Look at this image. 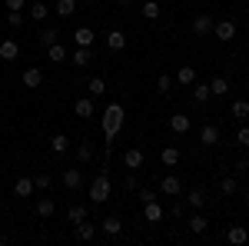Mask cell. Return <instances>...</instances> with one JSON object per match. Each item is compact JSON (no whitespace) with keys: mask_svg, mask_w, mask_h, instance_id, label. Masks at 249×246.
<instances>
[{"mask_svg":"<svg viewBox=\"0 0 249 246\" xmlns=\"http://www.w3.org/2000/svg\"><path fill=\"white\" fill-rule=\"evenodd\" d=\"M3 3H7V10H23L27 0H3Z\"/></svg>","mask_w":249,"mask_h":246,"instance_id":"obj_46","label":"cell"},{"mask_svg":"<svg viewBox=\"0 0 249 246\" xmlns=\"http://www.w3.org/2000/svg\"><path fill=\"white\" fill-rule=\"evenodd\" d=\"M193 34H196V37H210L213 34V17L210 14H199V17L193 20Z\"/></svg>","mask_w":249,"mask_h":246,"instance_id":"obj_6","label":"cell"},{"mask_svg":"<svg viewBox=\"0 0 249 246\" xmlns=\"http://www.w3.org/2000/svg\"><path fill=\"white\" fill-rule=\"evenodd\" d=\"M190 127H193V120L186 114H173L170 116V130L173 133H190Z\"/></svg>","mask_w":249,"mask_h":246,"instance_id":"obj_14","label":"cell"},{"mask_svg":"<svg viewBox=\"0 0 249 246\" xmlns=\"http://www.w3.org/2000/svg\"><path fill=\"white\" fill-rule=\"evenodd\" d=\"M186 227H190V233H206V227H210V220H206V213H193L190 220H186Z\"/></svg>","mask_w":249,"mask_h":246,"instance_id":"obj_16","label":"cell"},{"mask_svg":"<svg viewBox=\"0 0 249 246\" xmlns=\"http://www.w3.org/2000/svg\"><path fill=\"white\" fill-rule=\"evenodd\" d=\"M73 114H77L80 120H90V116H93V100H90V96H80L77 103H73Z\"/></svg>","mask_w":249,"mask_h":246,"instance_id":"obj_15","label":"cell"},{"mask_svg":"<svg viewBox=\"0 0 249 246\" xmlns=\"http://www.w3.org/2000/svg\"><path fill=\"white\" fill-rule=\"evenodd\" d=\"M30 17H34V20H47V17H50V7L40 3V0H37V3H30Z\"/></svg>","mask_w":249,"mask_h":246,"instance_id":"obj_35","label":"cell"},{"mask_svg":"<svg viewBox=\"0 0 249 246\" xmlns=\"http://www.w3.org/2000/svg\"><path fill=\"white\" fill-rule=\"evenodd\" d=\"M236 189H239V180H236V176H226V180L219 183V193H226V196H232Z\"/></svg>","mask_w":249,"mask_h":246,"instance_id":"obj_38","label":"cell"},{"mask_svg":"<svg viewBox=\"0 0 249 246\" xmlns=\"http://www.w3.org/2000/svg\"><path fill=\"white\" fill-rule=\"evenodd\" d=\"M243 200H246V207H249V189H246V193H243Z\"/></svg>","mask_w":249,"mask_h":246,"instance_id":"obj_48","label":"cell"},{"mask_svg":"<svg viewBox=\"0 0 249 246\" xmlns=\"http://www.w3.org/2000/svg\"><path fill=\"white\" fill-rule=\"evenodd\" d=\"M47 57H50V63H63L70 54H67V47L57 40V43H50V47H47Z\"/></svg>","mask_w":249,"mask_h":246,"instance_id":"obj_22","label":"cell"},{"mask_svg":"<svg viewBox=\"0 0 249 246\" xmlns=\"http://www.w3.org/2000/svg\"><path fill=\"white\" fill-rule=\"evenodd\" d=\"M34 180H30V176H20L17 183H14V196H23V200H27V196H34Z\"/></svg>","mask_w":249,"mask_h":246,"instance_id":"obj_17","label":"cell"},{"mask_svg":"<svg viewBox=\"0 0 249 246\" xmlns=\"http://www.w3.org/2000/svg\"><path fill=\"white\" fill-rule=\"evenodd\" d=\"M93 40H96V34L90 27H77V30H73V43H77V47H93Z\"/></svg>","mask_w":249,"mask_h":246,"instance_id":"obj_13","label":"cell"},{"mask_svg":"<svg viewBox=\"0 0 249 246\" xmlns=\"http://www.w3.org/2000/svg\"><path fill=\"white\" fill-rule=\"evenodd\" d=\"M226 240H230L232 246H243L249 240V233H246V227H243V223H239V227H230L226 229Z\"/></svg>","mask_w":249,"mask_h":246,"instance_id":"obj_21","label":"cell"},{"mask_svg":"<svg viewBox=\"0 0 249 246\" xmlns=\"http://www.w3.org/2000/svg\"><path fill=\"white\" fill-rule=\"evenodd\" d=\"M213 37L223 40V43H230V40L236 37V23H232V20H219V23H213Z\"/></svg>","mask_w":249,"mask_h":246,"instance_id":"obj_4","label":"cell"},{"mask_svg":"<svg viewBox=\"0 0 249 246\" xmlns=\"http://www.w3.org/2000/svg\"><path fill=\"white\" fill-rule=\"evenodd\" d=\"M57 213V203H53V196H40L37 200V216L40 220H50Z\"/></svg>","mask_w":249,"mask_h":246,"instance_id":"obj_12","label":"cell"},{"mask_svg":"<svg viewBox=\"0 0 249 246\" xmlns=\"http://www.w3.org/2000/svg\"><path fill=\"white\" fill-rule=\"evenodd\" d=\"M7 23L10 27H20L23 23V10H7Z\"/></svg>","mask_w":249,"mask_h":246,"instance_id":"obj_42","label":"cell"},{"mask_svg":"<svg viewBox=\"0 0 249 246\" xmlns=\"http://www.w3.org/2000/svg\"><path fill=\"white\" fill-rule=\"evenodd\" d=\"M160 163L173 170V167L179 163V147H163V150H160Z\"/></svg>","mask_w":249,"mask_h":246,"instance_id":"obj_19","label":"cell"},{"mask_svg":"<svg viewBox=\"0 0 249 246\" xmlns=\"http://www.w3.org/2000/svg\"><path fill=\"white\" fill-rule=\"evenodd\" d=\"M120 127H123V107L120 103H110L107 114H103V136H107V143L120 133Z\"/></svg>","mask_w":249,"mask_h":246,"instance_id":"obj_1","label":"cell"},{"mask_svg":"<svg viewBox=\"0 0 249 246\" xmlns=\"http://www.w3.org/2000/svg\"><path fill=\"white\" fill-rule=\"evenodd\" d=\"M190 90H193V96H196V103H206V100H210V96H213L210 83H199V80H196V83H193Z\"/></svg>","mask_w":249,"mask_h":246,"instance_id":"obj_28","label":"cell"},{"mask_svg":"<svg viewBox=\"0 0 249 246\" xmlns=\"http://www.w3.org/2000/svg\"><path fill=\"white\" fill-rule=\"evenodd\" d=\"M176 80H179L183 87H193V83H196V70H193L190 63H183V67L176 70Z\"/></svg>","mask_w":249,"mask_h":246,"instance_id":"obj_26","label":"cell"},{"mask_svg":"<svg viewBox=\"0 0 249 246\" xmlns=\"http://www.w3.org/2000/svg\"><path fill=\"white\" fill-rule=\"evenodd\" d=\"M136 196H140L143 203H150V200H156L160 193H156V189H150V187H143V189H136Z\"/></svg>","mask_w":249,"mask_h":246,"instance_id":"obj_43","label":"cell"},{"mask_svg":"<svg viewBox=\"0 0 249 246\" xmlns=\"http://www.w3.org/2000/svg\"><path fill=\"white\" fill-rule=\"evenodd\" d=\"M236 173H239V176H243V173H249V160H239V163H236Z\"/></svg>","mask_w":249,"mask_h":246,"instance_id":"obj_47","label":"cell"},{"mask_svg":"<svg viewBox=\"0 0 249 246\" xmlns=\"http://www.w3.org/2000/svg\"><path fill=\"white\" fill-rule=\"evenodd\" d=\"M57 40H60L57 27H43V30H40V43H43V47H50V43H57Z\"/></svg>","mask_w":249,"mask_h":246,"instance_id":"obj_33","label":"cell"},{"mask_svg":"<svg viewBox=\"0 0 249 246\" xmlns=\"http://www.w3.org/2000/svg\"><path fill=\"white\" fill-rule=\"evenodd\" d=\"M199 143H203V147H216V143H219V130H216L213 123H206V127L199 130Z\"/></svg>","mask_w":249,"mask_h":246,"instance_id":"obj_18","label":"cell"},{"mask_svg":"<svg viewBox=\"0 0 249 246\" xmlns=\"http://www.w3.org/2000/svg\"><path fill=\"white\" fill-rule=\"evenodd\" d=\"M123 167H126V170H140V167H143V150H140V147H130V150L123 153Z\"/></svg>","mask_w":249,"mask_h":246,"instance_id":"obj_7","label":"cell"},{"mask_svg":"<svg viewBox=\"0 0 249 246\" xmlns=\"http://www.w3.org/2000/svg\"><path fill=\"white\" fill-rule=\"evenodd\" d=\"M73 233H77V240H83V243H90V240L96 236V227H93V223H87V220H80L77 227H73Z\"/></svg>","mask_w":249,"mask_h":246,"instance_id":"obj_20","label":"cell"},{"mask_svg":"<svg viewBox=\"0 0 249 246\" xmlns=\"http://www.w3.org/2000/svg\"><path fill=\"white\" fill-rule=\"evenodd\" d=\"M70 60H73L77 67H90V60H93V54H90V47H77Z\"/></svg>","mask_w":249,"mask_h":246,"instance_id":"obj_30","label":"cell"},{"mask_svg":"<svg viewBox=\"0 0 249 246\" xmlns=\"http://www.w3.org/2000/svg\"><path fill=\"white\" fill-rule=\"evenodd\" d=\"M17 57H20V43L17 40H0V60L10 63V60H17Z\"/></svg>","mask_w":249,"mask_h":246,"instance_id":"obj_10","label":"cell"},{"mask_svg":"<svg viewBox=\"0 0 249 246\" xmlns=\"http://www.w3.org/2000/svg\"><path fill=\"white\" fill-rule=\"evenodd\" d=\"M186 207L203 209L206 207V193H203V189H190V193H186Z\"/></svg>","mask_w":249,"mask_h":246,"instance_id":"obj_27","label":"cell"},{"mask_svg":"<svg viewBox=\"0 0 249 246\" xmlns=\"http://www.w3.org/2000/svg\"><path fill=\"white\" fill-rule=\"evenodd\" d=\"M160 193H163V196H179V193H183V180H179L176 173L163 176V180H160Z\"/></svg>","mask_w":249,"mask_h":246,"instance_id":"obj_3","label":"cell"},{"mask_svg":"<svg viewBox=\"0 0 249 246\" xmlns=\"http://www.w3.org/2000/svg\"><path fill=\"white\" fill-rule=\"evenodd\" d=\"M100 229H103L107 236H120V233H123V220H120V216H103V220H100Z\"/></svg>","mask_w":249,"mask_h":246,"instance_id":"obj_9","label":"cell"},{"mask_svg":"<svg viewBox=\"0 0 249 246\" xmlns=\"http://www.w3.org/2000/svg\"><path fill=\"white\" fill-rule=\"evenodd\" d=\"M123 187L130 189V193H133V189H140V176H136V170H130L126 176H123Z\"/></svg>","mask_w":249,"mask_h":246,"instance_id":"obj_39","label":"cell"},{"mask_svg":"<svg viewBox=\"0 0 249 246\" xmlns=\"http://www.w3.org/2000/svg\"><path fill=\"white\" fill-rule=\"evenodd\" d=\"M87 90H90V96H103V94H107V83H103L100 76H93V80L87 83Z\"/></svg>","mask_w":249,"mask_h":246,"instance_id":"obj_37","label":"cell"},{"mask_svg":"<svg viewBox=\"0 0 249 246\" xmlns=\"http://www.w3.org/2000/svg\"><path fill=\"white\" fill-rule=\"evenodd\" d=\"M57 17H73L77 14V0H57Z\"/></svg>","mask_w":249,"mask_h":246,"instance_id":"obj_29","label":"cell"},{"mask_svg":"<svg viewBox=\"0 0 249 246\" xmlns=\"http://www.w3.org/2000/svg\"><path fill=\"white\" fill-rule=\"evenodd\" d=\"M20 80H23V87H27V90H37L40 83H43V70H40V67H27Z\"/></svg>","mask_w":249,"mask_h":246,"instance_id":"obj_5","label":"cell"},{"mask_svg":"<svg viewBox=\"0 0 249 246\" xmlns=\"http://www.w3.org/2000/svg\"><path fill=\"white\" fill-rule=\"evenodd\" d=\"M156 87H160V94H170V87H173V76H170V74H160V80H156Z\"/></svg>","mask_w":249,"mask_h":246,"instance_id":"obj_40","label":"cell"},{"mask_svg":"<svg viewBox=\"0 0 249 246\" xmlns=\"http://www.w3.org/2000/svg\"><path fill=\"white\" fill-rule=\"evenodd\" d=\"M110 193H113L110 176H107V173H100L93 183H90V200H93V203H107V200H110Z\"/></svg>","mask_w":249,"mask_h":246,"instance_id":"obj_2","label":"cell"},{"mask_svg":"<svg viewBox=\"0 0 249 246\" xmlns=\"http://www.w3.org/2000/svg\"><path fill=\"white\" fill-rule=\"evenodd\" d=\"M140 14H143V17H146V20H160V3H156V0H146Z\"/></svg>","mask_w":249,"mask_h":246,"instance_id":"obj_36","label":"cell"},{"mask_svg":"<svg viewBox=\"0 0 249 246\" xmlns=\"http://www.w3.org/2000/svg\"><path fill=\"white\" fill-rule=\"evenodd\" d=\"M77 160H80V163H90V160H93V143L83 140V143L77 147Z\"/></svg>","mask_w":249,"mask_h":246,"instance_id":"obj_34","label":"cell"},{"mask_svg":"<svg viewBox=\"0 0 249 246\" xmlns=\"http://www.w3.org/2000/svg\"><path fill=\"white\" fill-rule=\"evenodd\" d=\"M80 183H83V170H80V167L63 170V187L67 189H80Z\"/></svg>","mask_w":249,"mask_h":246,"instance_id":"obj_11","label":"cell"},{"mask_svg":"<svg viewBox=\"0 0 249 246\" xmlns=\"http://www.w3.org/2000/svg\"><path fill=\"white\" fill-rule=\"evenodd\" d=\"M87 216H90V209L83 207V203H73V207L67 209V220H70V223H73V227H77L80 220H87Z\"/></svg>","mask_w":249,"mask_h":246,"instance_id":"obj_24","label":"cell"},{"mask_svg":"<svg viewBox=\"0 0 249 246\" xmlns=\"http://www.w3.org/2000/svg\"><path fill=\"white\" fill-rule=\"evenodd\" d=\"M210 90H213V96H226L230 94V80H226V76H213Z\"/></svg>","mask_w":249,"mask_h":246,"instance_id":"obj_31","label":"cell"},{"mask_svg":"<svg viewBox=\"0 0 249 246\" xmlns=\"http://www.w3.org/2000/svg\"><path fill=\"white\" fill-rule=\"evenodd\" d=\"M236 143H239V147H249V127H239V130H236Z\"/></svg>","mask_w":249,"mask_h":246,"instance_id":"obj_44","label":"cell"},{"mask_svg":"<svg viewBox=\"0 0 249 246\" xmlns=\"http://www.w3.org/2000/svg\"><path fill=\"white\" fill-rule=\"evenodd\" d=\"M34 187H37V189H47V187H50V173H43V170H40L37 176H34Z\"/></svg>","mask_w":249,"mask_h":246,"instance_id":"obj_41","label":"cell"},{"mask_svg":"<svg viewBox=\"0 0 249 246\" xmlns=\"http://www.w3.org/2000/svg\"><path fill=\"white\" fill-rule=\"evenodd\" d=\"M50 150L53 153H67L70 150V136H67V133H53V136H50Z\"/></svg>","mask_w":249,"mask_h":246,"instance_id":"obj_23","label":"cell"},{"mask_svg":"<svg viewBox=\"0 0 249 246\" xmlns=\"http://www.w3.org/2000/svg\"><path fill=\"white\" fill-rule=\"evenodd\" d=\"M170 213H173V216H183V213H186V203H183V200H176V203L170 207Z\"/></svg>","mask_w":249,"mask_h":246,"instance_id":"obj_45","label":"cell"},{"mask_svg":"<svg viewBox=\"0 0 249 246\" xmlns=\"http://www.w3.org/2000/svg\"><path fill=\"white\" fill-rule=\"evenodd\" d=\"M107 47H110V50H123V47H126V34H123V30H110V34H107Z\"/></svg>","mask_w":249,"mask_h":246,"instance_id":"obj_25","label":"cell"},{"mask_svg":"<svg viewBox=\"0 0 249 246\" xmlns=\"http://www.w3.org/2000/svg\"><path fill=\"white\" fill-rule=\"evenodd\" d=\"M230 114L236 116V120H249V100H236L230 107Z\"/></svg>","mask_w":249,"mask_h":246,"instance_id":"obj_32","label":"cell"},{"mask_svg":"<svg viewBox=\"0 0 249 246\" xmlns=\"http://www.w3.org/2000/svg\"><path fill=\"white\" fill-rule=\"evenodd\" d=\"M116 3H130V0H116Z\"/></svg>","mask_w":249,"mask_h":246,"instance_id":"obj_49","label":"cell"},{"mask_svg":"<svg viewBox=\"0 0 249 246\" xmlns=\"http://www.w3.org/2000/svg\"><path fill=\"white\" fill-rule=\"evenodd\" d=\"M143 220H146V223H160V220H163V207H160V200L143 203Z\"/></svg>","mask_w":249,"mask_h":246,"instance_id":"obj_8","label":"cell"}]
</instances>
